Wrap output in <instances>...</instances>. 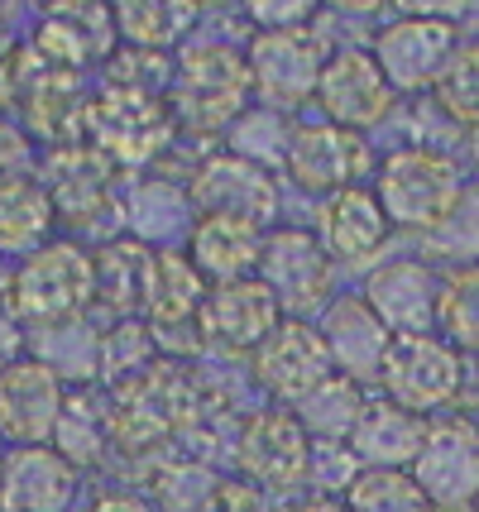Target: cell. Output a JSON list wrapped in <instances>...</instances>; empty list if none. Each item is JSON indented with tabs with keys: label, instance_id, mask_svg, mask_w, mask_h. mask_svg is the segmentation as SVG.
I'll use <instances>...</instances> for the list:
<instances>
[{
	"label": "cell",
	"instance_id": "1",
	"mask_svg": "<svg viewBox=\"0 0 479 512\" xmlns=\"http://www.w3.org/2000/svg\"><path fill=\"white\" fill-rule=\"evenodd\" d=\"M465 192L460 158L441 144H398L374 168V197L393 230L432 235Z\"/></svg>",
	"mask_w": 479,
	"mask_h": 512
},
{
	"label": "cell",
	"instance_id": "2",
	"mask_svg": "<svg viewBox=\"0 0 479 512\" xmlns=\"http://www.w3.org/2000/svg\"><path fill=\"white\" fill-rule=\"evenodd\" d=\"M5 302L34 331L72 326L96 302V259L72 240H48L20 259Z\"/></svg>",
	"mask_w": 479,
	"mask_h": 512
},
{
	"label": "cell",
	"instance_id": "3",
	"mask_svg": "<svg viewBox=\"0 0 479 512\" xmlns=\"http://www.w3.org/2000/svg\"><path fill=\"white\" fill-rule=\"evenodd\" d=\"M173 120H187L197 130H230L240 115L250 111V63L245 53L226 44H197L187 48L173 67V87H168Z\"/></svg>",
	"mask_w": 479,
	"mask_h": 512
},
{
	"label": "cell",
	"instance_id": "4",
	"mask_svg": "<svg viewBox=\"0 0 479 512\" xmlns=\"http://www.w3.org/2000/svg\"><path fill=\"white\" fill-rule=\"evenodd\" d=\"M307 460H312V436L302 431L293 407H259L235 436L240 479L269 498H293L307 489Z\"/></svg>",
	"mask_w": 479,
	"mask_h": 512
},
{
	"label": "cell",
	"instance_id": "5",
	"mask_svg": "<svg viewBox=\"0 0 479 512\" xmlns=\"http://www.w3.org/2000/svg\"><path fill=\"white\" fill-rule=\"evenodd\" d=\"M326 58H331V48L312 24H302V29H259L250 53H245L254 96L278 115L293 111V106H307L317 96Z\"/></svg>",
	"mask_w": 479,
	"mask_h": 512
},
{
	"label": "cell",
	"instance_id": "6",
	"mask_svg": "<svg viewBox=\"0 0 479 512\" xmlns=\"http://www.w3.org/2000/svg\"><path fill=\"white\" fill-rule=\"evenodd\" d=\"M173 106L168 96H149V91H125L106 87L96 101H87L82 115V134L101 158L111 163H144L168 144L173 134Z\"/></svg>",
	"mask_w": 479,
	"mask_h": 512
},
{
	"label": "cell",
	"instance_id": "7",
	"mask_svg": "<svg viewBox=\"0 0 479 512\" xmlns=\"http://www.w3.org/2000/svg\"><path fill=\"white\" fill-rule=\"evenodd\" d=\"M436 512H470L479 503V422L475 417H432L427 441L408 469Z\"/></svg>",
	"mask_w": 479,
	"mask_h": 512
},
{
	"label": "cell",
	"instance_id": "8",
	"mask_svg": "<svg viewBox=\"0 0 479 512\" xmlns=\"http://www.w3.org/2000/svg\"><path fill=\"white\" fill-rule=\"evenodd\" d=\"M379 388L408 412L432 417L441 407H456L460 388V350L441 335H393L379 369Z\"/></svg>",
	"mask_w": 479,
	"mask_h": 512
},
{
	"label": "cell",
	"instance_id": "9",
	"mask_svg": "<svg viewBox=\"0 0 479 512\" xmlns=\"http://www.w3.org/2000/svg\"><path fill=\"white\" fill-rule=\"evenodd\" d=\"M254 278L274 292V302L283 307V316H302L317 312L331 302V278L336 264L326 259V249L312 230H297V225H274L264 230V254Z\"/></svg>",
	"mask_w": 479,
	"mask_h": 512
},
{
	"label": "cell",
	"instance_id": "10",
	"mask_svg": "<svg viewBox=\"0 0 479 512\" xmlns=\"http://www.w3.org/2000/svg\"><path fill=\"white\" fill-rule=\"evenodd\" d=\"M460 44V29L456 24H441V20H388L374 44H369V58L379 63L384 82L393 87V96H422V91L436 87L441 67L451 63V53Z\"/></svg>",
	"mask_w": 479,
	"mask_h": 512
},
{
	"label": "cell",
	"instance_id": "11",
	"mask_svg": "<svg viewBox=\"0 0 479 512\" xmlns=\"http://www.w3.org/2000/svg\"><path fill=\"white\" fill-rule=\"evenodd\" d=\"M254 383L278 402V407H297L321 379H331V355H326V340L312 321L302 316H283L274 331L264 335V345L250 355Z\"/></svg>",
	"mask_w": 479,
	"mask_h": 512
},
{
	"label": "cell",
	"instance_id": "12",
	"mask_svg": "<svg viewBox=\"0 0 479 512\" xmlns=\"http://www.w3.org/2000/svg\"><path fill=\"white\" fill-rule=\"evenodd\" d=\"M312 101H317L321 120H331V125L355 130V134L384 125L388 115H393V106H398V96L384 82L379 63L369 58V48H341V53H331L326 67H321V82Z\"/></svg>",
	"mask_w": 479,
	"mask_h": 512
},
{
	"label": "cell",
	"instance_id": "13",
	"mask_svg": "<svg viewBox=\"0 0 479 512\" xmlns=\"http://www.w3.org/2000/svg\"><path fill=\"white\" fill-rule=\"evenodd\" d=\"M283 168H288V178L302 192L336 197L345 187H360V178L369 173V144L365 134L341 130L331 120H312V125H297L293 130Z\"/></svg>",
	"mask_w": 479,
	"mask_h": 512
},
{
	"label": "cell",
	"instance_id": "14",
	"mask_svg": "<svg viewBox=\"0 0 479 512\" xmlns=\"http://www.w3.org/2000/svg\"><path fill=\"white\" fill-rule=\"evenodd\" d=\"M111 0H44V20L34 24V53L39 63L82 72L92 63H106L115 48Z\"/></svg>",
	"mask_w": 479,
	"mask_h": 512
},
{
	"label": "cell",
	"instance_id": "15",
	"mask_svg": "<svg viewBox=\"0 0 479 512\" xmlns=\"http://www.w3.org/2000/svg\"><path fill=\"white\" fill-rule=\"evenodd\" d=\"M360 297L388 335H432L441 316V273L432 259H388L365 278Z\"/></svg>",
	"mask_w": 479,
	"mask_h": 512
},
{
	"label": "cell",
	"instance_id": "16",
	"mask_svg": "<svg viewBox=\"0 0 479 512\" xmlns=\"http://www.w3.org/2000/svg\"><path fill=\"white\" fill-rule=\"evenodd\" d=\"M202 302H206V278L187 264V254L173 249H149V268H144V292H139V312L144 326L154 335V345H168L173 331L202 335Z\"/></svg>",
	"mask_w": 479,
	"mask_h": 512
},
{
	"label": "cell",
	"instance_id": "17",
	"mask_svg": "<svg viewBox=\"0 0 479 512\" xmlns=\"http://www.w3.org/2000/svg\"><path fill=\"white\" fill-rule=\"evenodd\" d=\"M63 398H68V383L39 355H24L20 364L0 369V436L15 446H48Z\"/></svg>",
	"mask_w": 479,
	"mask_h": 512
},
{
	"label": "cell",
	"instance_id": "18",
	"mask_svg": "<svg viewBox=\"0 0 479 512\" xmlns=\"http://www.w3.org/2000/svg\"><path fill=\"white\" fill-rule=\"evenodd\" d=\"M321 340H326V355H331V369L355 379L360 388L365 383H379V369H384V355L393 345V335L379 316L369 312V302L360 292H345V297H331L321 307L317 321Z\"/></svg>",
	"mask_w": 479,
	"mask_h": 512
},
{
	"label": "cell",
	"instance_id": "19",
	"mask_svg": "<svg viewBox=\"0 0 479 512\" xmlns=\"http://www.w3.org/2000/svg\"><path fill=\"white\" fill-rule=\"evenodd\" d=\"M82 469L53 446H15L0 460V512H68Z\"/></svg>",
	"mask_w": 479,
	"mask_h": 512
},
{
	"label": "cell",
	"instance_id": "20",
	"mask_svg": "<svg viewBox=\"0 0 479 512\" xmlns=\"http://www.w3.org/2000/svg\"><path fill=\"white\" fill-rule=\"evenodd\" d=\"M283 321V307L274 302V292L259 278H235V283H216L206 288L202 302V335L221 350H240L254 355L264 345V335Z\"/></svg>",
	"mask_w": 479,
	"mask_h": 512
},
{
	"label": "cell",
	"instance_id": "21",
	"mask_svg": "<svg viewBox=\"0 0 479 512\" xmlns=\"http://www.w3.org/2000/svg\"><path fill=\"white\" fill-rule=\"evenodd\" d=\"M187 197H192L197 211H226V216H245V221H259V225H269L278 211L274 173L240 154L206 158L202 168L192 173Z\"/></svg>",
	"mask_w": 479,
	"mask_h": 512
},
{
	"label": "cell",
	"instance_id": "22",
	"mask_svg": "<svg viewBox=\"0 0 479 512\" xmlns=\"http://www.w3.org/2000/svg\"><path fill=\"white\" fill-rule=\"evenodd\" d=\"M388 235H393V225H388L384 206L374 197V187H345L336 197L321 201V249H326V259L331 264H345V268H365L374 264L379 254H384Z\"/></svg>",
	"mask_w": 479,
	"mask_h": 512
},
{
	"label": "cell",
	"instance_id": "23",
	"mask_svg": "<svg viewBox=\"0 0 479 512\" xmlns=\"http://www.w3.org/2000/svg\"><path fill=\"white\" fill-rule=\"evenodd\" d=\"M264 254V225L245 221V216H226V211H202L187 225V264L202 273L206 283H235V278H254Z\"/></svg>",
	"mask_w": 479,
	"mask_h": 512
},
{
	"label": "cell",
	"instance_id": "24",
	"mask_svg": "<svg viewBox=\"0 0 479 512\" xmlns=\"http://www.w3.org/2000/svg\"><path fill=\"white\" fill-rule=\"evenodd\" d=\"M427 426L432 417L422 412H408L393 398H369L345 446L355 450V460L365 469H412L417 450L427 441Z\"/></svg>",
	"mask_w": 479,
	"mask_h": 512
},
{
	"label": "cell",
	"instance_id": "25",
	"mask_svg": "<svg viewBox=\"0 0 479 512\" xmlns=\"http://www.w3.org/2000/svg\"><path fill=\"white\" fill-rule=\"evenodd\" d=\"M58 216L68 221H92V211L106 206L111 197V158H101L92 144H77L72 139L68 149L53 154V178L44 182Z\"/></svg>",
	"mask_w": 479,
	"mask_h": 512
},
{
	"label": "cell",
	"instance_id": "26",
	"mask_svg": "<svg viewBox=\"0 0 479 512\" xmlns=\"http://www.w3.org/2000/svg\"><path fill=\"white\" fill-rule=\"evenodd\" d=\"M58 221V206L48 197L44 178L15 173L0 178V254H34L48 245V230Z\"/></svg>",
	"mask_w": 479,
	"mask_h": 512
},
{
	"label": "cell",
	"instance_id": "27",
	"mask_svg": "<svg viewBox=\"0 0 479 512\" xmlns=\"http://www.w3.org/2000/svg\"><path fill=\"white\" fill-rule=\"evenodd\" d=\"M20 106L29 115V125L48 134L53 144H72V130H82V115H87V101L77 96V72L48 63H39V72L24 67Z\"/></svg>",
	"mask_w": 479,
	"mask_h": 512
},
{
	"label": "cell",
	"instance_id": "28",
	"mask_svg": "<svg viewBox=\"0 0 479 512\" xmlns=\"http://www.w3.org/2000/svg\"><path fill=\"white\" fill-rule=\"evenodd\" d=\"M115 34L130 48L163 53L183 44L197 24V0H111Z\"/></svg>",
	"mask_w": 479,
	"mask_h": 512
},
{
	"label": "cell",
	"instance_id": "29",
	"mask_svg": "<svg viewBox=\"0 0 479 512\" xmlns=\"http://www.w3.org/2000/svg\"><path fill=\"white\" fill-rule=\"evenodd\" d=\"M365 388L355 379H345V374H331V379H321L307 398L297 402V422L302 431L312 436V441H350V431L360 422V412H365Z\"/></svg>",
	"mask_w": 479,
	"mask_h": 512
},
{
	"label": "cell",
	"instance_id": "30",
	"mask_svg": "<svg viewBox=\"0 0 479 512\" xmlns=\"http://www.w3.org/2000/svg\"><path fill=\"white\" fill-rule=\"evenodd\" d=\"M48 446L58 450V455H68L77 469L101 465L106 450H111V417H106V402H96L92 393H68Z\"/></svg>",
	"mask_w": 479,
	"mask_h": 512
},
{
	"label": "cell",
	"instance_id": "31",
	"mask_svg": "<svg viewBox=\"0 0 479 512\" xmlns=\"http://www.w3.org/2000/svg\"><path fill=\"white\" fill-rule=\"evenodd\" d=\"M432 106L446 125L456 130H479V39H460L451 63L441 67L432 87Z\"/></svg>",
	"mask_w": 479,
	"mask_h": 512
},
{
	"label": "cell",
	"instance_id": "32",
	"mask_svg": "<svg viewBox=\"0 0 479 512\" xmlns=\"http://www.w3.org/2000/svg\"><path fill=\"white\" fill-rule=\"evenodd\" d=\"M436 335L451 340L460 355L479 350V264L446 268L441 273V316H436Z\"/></svg>",
	"mask_w": 479,
	"mask_h": 512
},
{
	"label": "cell",
	"instance_id": "33",
	"mask_svg": "<svg viewBox=\"0 0 479 512\" xmlns=\"http://www.w3.org/2000/svg\"><path fill=\"white\" fill-rule=\"evenodd\" d=\"M345 512H436V503L408 469H365L345 493Z\"/></svg>",
	"mask_w": 479,
	"mask_h": 512
},
{
	"label": "cell",
	"instance_id": "34",
	"mask_svg": "<svg viewBox=\"0 0 479 512\" xmlns=\"http://www.w3.org/2000/svg\"><path fill=\"white\" fill-rule=\"evenodd\" d=\"M422 245L432 259H446L451 268H465L479 259V182H465L460 201L451 206V216L436 225L432 235H422Z\"/></svg>",
	"mask_w": 479,
	"mask_h": 512
},
{
	"label": "cell",
	"instance_id": "35",
	"mask_svg": "<svg viewBox=\"0 0 479 512\" xmlns=\"http://www.w3.org/2000/svg\"><path fill=\"white\" fill-rule=\"evenodd\" d=\"M365 474V465L355 460V450L345 441H312V460H307V484L317 489V498H336L345 503L350 484Z\"/></svg>",
	"mask_w": 479,
	"mask_h": 512
},
{
	"label": "cell",
	"instance_id": "36",
	"mask_svg": "<svg viewBox=\"0 0 479 512\" xmlns=\"http://www.w3.org/2000/svg\"><path fill=\"white\" fill-rule=\"evenodd\" d=\"M317 5L321 0H245L259 29H302V24H312Z\"/></svg>",
	"mask_w": 479,
	"mask_h": 512
},
{
	"label": "cell",
	"instance_id": "37",
	"mask_svg": "<svg viewBox=\"0 0 479 512\" xmlns=\"http://www.w3.org/2000/svg\"><path fill=\"white\" fill-rule=\"evenodd\" d=\"M206 512H278V508H274V498L259 493L254 484H245V479H226V484H216Z\"/></svg>",
	"mask_w": 479,
	"mask_h": 512
},
{
	"label": "cell",
	"instance_id": "38",
	"mask_svg": "<svg viewBox=\"0 0 479 512\" xmlns=\"http://www.w3.org/2000/svg\"><path fill=\"white\" fill-rule=\"evenodd\" d=\"M29 158H34V139H29V130H20L15 120H0V178L24 173Z\"/></svg>",
	"mask_w": 479,
	"mask_h": 512
},
{
	"label": "cell",
	"instance_id": "39",
	"mask_svg": "<svg viewBox=\"0 0 479 512\" xmlns=\"http://www.w3.org/2000/svg\"><path fill=\"white\" fill-rule=\"evenodd\" d=\"M20 82H24V53L10 34H0V111L20 101Z\"/></svg>",
	"mask_w": 479,
	"mask_h": 512
},
{
	"label": "cell",
	"instance_id": "40",
	"mask_svg": "<svg viewBox=\"0 0 479 512\" xmlns=\"http://www.w3.org/2000/svg\"><path fill=\"white\" fill-rule=\"evenodd\" d=\"M398 15L408 20H441V24H456L465 20V0H388Z\"/></svg>",
	"mask_w": 479,
	"mask_h": 512
},
{
	"label": "cell",
	"instance_id": "41",
	"mask_svg": "<svg viewBox=\"0 0 479 512\" xmlns=\"http://www.w3.org/2000/svg\"><path fill=\"white\" fill-rule=\"evenodd\" d=\"M451 412L479 422V350L475 355H460V388H456V407Z\"/></svg>",
	"mask_w": 479,
	"mask_h": 512
},
{
	"label": "cell",
	"instance_id": "42",
	"mask_svg": "<svg viewBox=\"0 0 479 512\" xmlns=\"http://www.w3.org/2000/svg\"><path fill=\"white\" fill-rule=\"evenodd\" d=\"M24 359V321L10 312V302H0V369Z\"/></svg>",
	"mask_w": 479,
	"mask_h": 512
},
{
	"label": "cell",
	"instance_id": "43",
	"mask_svg": "<svg viewBox=\"0 0 479 512\" xmlns=\"http://www.w3.org/2000/svg\"><path fill=\"white\" fill-rule=\"evenodd\" d=\"M87 512H159L149 498H139V493L130 489H106V493H96L92 503H87Z\"/></svg>",
	"mask_w": 479,
	"mask_h": 512
},
{
	"label": "cell",
	"instance_id": "44",
	"mask_svg": "<svg viewBox=\"0 0 479 512\" xmlns=\"http://www.w3.org/2000/svg\"><path fill=\"white\" fill-rule=\"evenodd\" d=\"M331 10H341V15H374V10H384L388 0H326Z\"/></svg>",
	"mask_w": 479,
	"mask_h": 512
},
{
	"label": "cell",
	"instance_id": "45",
	"mask_svg": "<svg viewBox=\"0 0 479 512\" xmlns=\"http://www.w3.org/2000/svg\"><path fill=\"white\" fill-rule=\"evenodd\" d=\"M278 512H345V503H336V498H302V503H288Z\"/></svg>",
	"mask_w": 479,
	"mask_h": 512
},
{
	"label": "cell",
	"instance_id": "46",
	"mask_svg": "<svg viewBox=\"0 0 479 512\" xmlns=\"http://www.w3.org/2000/svg\"><path fill=\"white\" fill-rule=\"evenodd\" d=\"M460 29H470V39H479V0H465V20Z\"/></svg>",
	"mask_w": 479,
	"mask_h": 512
},
{
	"label": "cell",
	"instance_id": "47",
	"mask_svg": "<svg viewBox=\"0 0 479 512\" xmlns=\"http://www.w3.org/2000/svg\"><path fill=\"white\" fill-rule=\"evenodd\" d=\"M15 15H20V0H0V34H10Z\"/></svg>",
	"mask_w": 479,
	"mask_h": 512
},
{
	"label": "cell",
	"instance_id": "48",
	"mask_svg": "<svg viewBox=\"0 0 479 512\" xmlns=\"http://www.w3.org/2000/svg\"><path fill=\"white\" fill-rule=\"evenodd\" d=\"M465 154H470V168L479 173V130H470V139H465Z\"/></svg>",
	"mask_w": 479,
	"mask_h": 512
},
{
	"label": "cell",
	"instance_id": "49",
	"mask_svg": "<svg viewBox=\"0 0 479 512\" xmlns=\"http://www.w3.org/2000/svg\"><path fill=\"white\" fill-rule=\"evenodd\" d=\"M470 512H479V503H475V508H470Z\"/></svg>",
	"mask_w": 479,
	"mask_h": 512
},
{
	"label": "cell",
	"instance_id": "50",
	"mask_svg": "<svg viewBox=\"0 0 479 512\" xmlns=\"http://www.w3.org/2000/svg\"><path fill=\"white\" fill-rule=\"evenodd\" d=\"M0 460H5V455H0Z\"/></svg>",
	"mask_w": 479,
	"mask_h": 512
}]
</instances>
